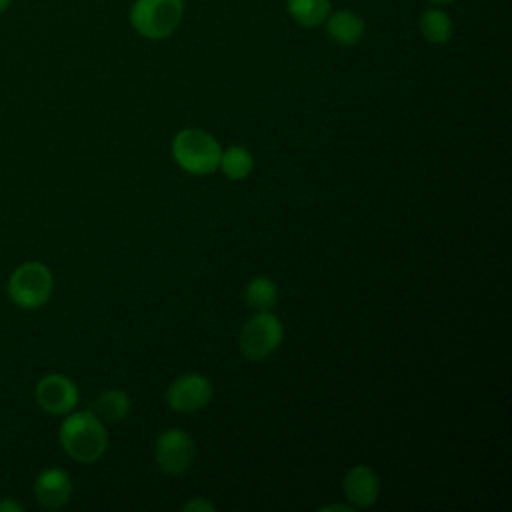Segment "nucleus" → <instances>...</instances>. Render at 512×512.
Wrapping results in <instances>:
<instances>
[{"label":"nucleus","mask_w":512,"mask_h":512,"mask_svg":"<svg viewBox=\"0 0 512 512\" xmlns=\"http://www.w3.org/2000/svg\"><path fill=\"white\" fill-rule=\"evenodd\" d=\"M62 450L76 462L92 464L100 460L108 448V432L104 422L92 410L68 412L58 428Z\"/></svg>","instance_id":"nucleus-1"},{"label":"nucleus","mask_w":512,"mask_h":512,"mask_svg":"<svg viewBox=\"0 0 512 512\" xmlns=\"http://www.w3.org/2000/svg\"><path fill=\"white\" fill-rule=\"evenodd\" d=\"M172 158L188 174L206 176L218 170L222 146L202 128H182L172 138Z\"/></svg>","instance_id":"nucleus-2"},{"label":"nucleus","mask_w":512,"mask_h":512,"mask_svg":"<svg viewBox=\"0 0 512 512\" xmlns=\"http://www.w3.org/2000/svg\"><path fill=\"white\" fill-rule=\"evenodd\" d=\"M184 8V0H134L128 20L138 36L166 40L180 28Z\"/></svg>","instance_id":"nucleus-3"},{"label":"nucleus","mask_w":512,"mask_h":512,"mask_svg":"<svg viewBox=\"0 0 512 512\" xmlns=\"http://www.w3.org/2000/svg\"><path fill=\"white\" fill-rule=\"evenodd\" d=\"M54 292L52 270L40 260L18 264L6 282V294L14 306L22 310L42 308Z\"/></svg>","instance_id":"nucleus-4"},{"label":"nucleus","mask_w":512,"mask_h":512,"mask_svg":"<svg viewBox=\"0 0 512 512\" xmlns=\"http://www.w3.org/2000/svg\"><path fill=\"white\" fill-rule=\"evenodd\" d=\"M282 336H284V326L280 318L272 310H266V312H256L244 324L238 344L242 354L248 360H264L278 350V346L282 344Z\"/></svg>","instance_id":"nucleus-5"},{"label":"nucleus","mask_w":512,"mask_h":512,"mask_svg":"<svg viewBox=\"0 0 512 512\" xmlns=\"http://www.w3.org/2000/svg\"><path fill=\"white\" fill-rule=\"evenodd\" d=\"M78 398L80 394L74 380L60 372L44 374L34 386L36 404L52 416H66L72 412L78 406Z\"/></svg>","instance_id":"nucleus-6"},{"label":"nucleus","mask_w":512,"mask_h":512,"mask_svg":"<svg viewBox=\"0 0 512 512\" xmlns=\"http://www.w3.org/2000/svg\"><path fill=\"white\" fill-rule=\"evenodd\" d=\"M156 466L172 476L184 474L194 460V442L192 438L178 428L164 430L154 444Z\"/></svg>","instance_id":"nucleus-7"},{"label":"nucleus","mask_w":512,"mask_h":512,"mask_svg":"<svg viewBox=\"0 0 512 512\" xmlns=\"http://www.w3.org/2000/svg\"><path fill=\"white\" fill-rule=\"evenodd\" d=\"M212 382L196 372L178 376L166 390V402L176 412H196L210 404Z\"/></svg>","instance_id":"nucleus-8"},{"label":"nucleus","mask_w":512,"mask_h":512,"mask_svg":"<svg viewBox=\"0 0 512 512\" xmlns=\"http://www.w3.org/2000/svg\"><path fill=\"white\" fill-rule=\"evenodd\" d=\"M34 498L42 508H62L72 496V478L62 468H44L34 480Z\"/></svg>","instance_id":"nucleus-9"},{"label":"nucleus","mask_w":512,"mask_h":512,"mask_svg":"<svg viewBox=\"0 0 512 512\" xmlns=\"http://www.w3.org/2000/svg\"><path fill=\"white\" fill-rule=\"evenodd\" d=\"M342 488L354 508H370L380 496V478L370 466L358 464L346 472Z\"/></svg>","instance_id":"nucleus-10"},{"label":"nucleus","mask_w":512,"mask_h":512,"mask_svg":"<svg viewBox=\"0 0 512 512\" xmlns=\"http://www.w3.org/2000/svg\"><path fill=\"white\" fill-rule=\"evenodd\" d=\"M326 26V34L328 38L338 44V46H356L366 30V22L360 14H356L354 10L348 8H340V10H330V14L324 20Z\"/></svg>","instance_id":"nucleus-11"},{"label":"nucleus","mask_w":512,"mask_h":512,"mask_svg":"<svg viewBox=\"0 0 512 512\" xmlns=\"http://www.w3.org/2000/svg\"><path fill=\"white\" fill-rule=\"evenodd\" d=\"M418 26L424 40L430 44H446L452 38V30H454L450 14L444 8L434 4L420 14Z\"/></svg>","instance_id":"nucleus-12"},{"label":"nucleus","mask_w":512,"mask_h":512,"mask_svg":"<svg viewBox=\"0 0 512 512\" xmlns=\"http://www.w3.org/2000/svg\"><path fill=\"white\" fill-rule=\"evenodd\" d=\"M290 18L302 28H318L332 10L330 0H286Z\"/></svg>","instance_id":"nucleus-13"},{"label":"nucleus","mask_w":512,"mask_h":512,"mask_svg":"<svg viewBox=\"0 0 512 512\" xmlns=\"http://www.w3.org/2000/svg\"><path fill=\"white\" fill-rule=\"evenodd\" d=\"M90 410L102 422H120L130 412V398L122 390H106L90 404Z\"/></svg>","instance_id":"nucleus-14"},{"label":"nucleus","mask_w":512,"mask_h":512,"mask_svg":"<svg viewBox=\"0 0 512 512\" xmlns=\"http://www.w3.org/2000/svg\"><path fill=\"white\" fill-rule=\"evenodd\" d=\"M218 168L230 180H244L254 170V156L248 148L234 144V146H228L226 150H222Z\"/></svg>","instance_id":"nucleus-15"},{"label":"nucleus","mask_w":512,"mask_h":512,"mask_svg":"<svg viewBox=\"0 0 512 512\" xmlns=\"http://www.w3.org/2000/svg\"><path fill=\"white\" fill-rule=\"evenodd\" d=\"M244 300L256 312L272 310L278 302V286L268 276H256L246 284Z\"/></svg>","instance_id":"nucleus-16"},{"label":"nucleus","mask_w":512,"mask_h":512,"mask_svg":"<svg viewBox=\"0 0 512 512\" xmlns=\"http://www.w3.org/2000/svg\"><path fill=\"white\" fill-rule=\"evenodd\" d=\"M214 510H216V506L202 496L190 498L188 502L182 504V512H214Z\"/></svg>","instance_id":"nucleus-17"},{"label":"nucleus","mask_w":512,"mask_h":512,"mask_svg":"<svg viewBox=\"0 0 512 512\" xmlns=\"http://www.w3.org/2000/svg\"><path fill=\"white\" fill-rule=\"evenodd\" d=\"M0 512H22V504L14 498H0Z\"/></svg>","instance_id":"nucleus-18"},{"label":"nucleus","mask_w":512,"mask_h":512,"mask_svg":"<svg viewBox=\"0 0 512 512\" xmlns=\"http://www.w3.org/2000/svg\"><path fill=\"white\" fill-rule=\"evenodd\" d=\"M320 510L322 512H336V510L338 512H354L356 508L352 504H330V506H322Z\"/></svg>","instance_id":"nucleus-19"},{"label":"nucleus","mask_w":512,"mask_h":512,"mask_svg":"<svg viewBox=\"0 0 512 512\" xmlns=\"http://www.w3.org/2000/svg\"><path fill=\"white\" fill-rule=\"evenodd\" d=\"M430 4H434V6H446V4H450V2H454V0H428Z\"/></svg>","instance_id":"nucleus-20"},{"label":"nucleus","mask_w":512,"mask_h":512,"mask_svg":"<svg viewBox=\"0 0 512 512\" xmlns=\"http://www.w3.org/2000/svg\"><path fill=\"white\" fill-rule=\"evenodd\" d=\"M10 2L12 0H0V14L4 12V10H8V6H10Z\"/></svg>","instance_id":"nucleus-21"}]
</instances>
